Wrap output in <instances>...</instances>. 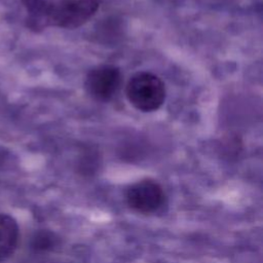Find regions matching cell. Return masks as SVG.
I'll return each instance as SVG.
<instances>
[{
	"instance_id": "277c9868",
	"label": "cell",
	"mask_w": 263,
	"mask_h": 263,
	"mask_svg": "<svg viewBox=\"0 0 263 263\" xmlns=\"http://www.w3.org/2000/svg\"><path fill=\"white\" fill-rule=\"evenodd\" d=\"M125 198L133 210L143 214H152L159 211L164 204L165 193L156 181L143 179L126 189Z\"/></svg>"
},
{
	"instance_id": "8992f818",
	"label": "cell",
	"mask_w": 263,
	"mask_h": 263,
	"mask_svg": "<svg viewBox=\"0 0 263 263\" xmlns=\"http://www.w3.org/2000/svg\"><path fill=\"white\" fill-rule=\"evenodd\" d=\"M59 243L58 236L49 230L37 231L31 239V248L37 252H48Z\"/></svg>"
},
{
	"instance_id": "3957f363",
	"label": "cell",
	"mask_w": 263,
	"mask_h": 263,
	"mask_svg": "<svg viewBox=\"0 0 263 263\" xmlns=\"http://www.w3.org/2000/svg\"><path fill=\"white\" fill-rule=\"evenodd\" d=\"M121 84V72L113 65H101L92 68L86 75L84 88L87 95L98 102H108L118 91Z\"/></svg>"
},
{
	"instance_id": "5b68a950",
	"label": "cell",
	"mask_w": 263,
	"mask_h": 263,
	"mask_svg": "<svg viewBox=\"0 0 263 263\" xmlns=\"http://www.w3.org/2000/svg\"><path fill=\"white\" fill-rule=\"evenodd\" d=\"M18 237L20 230L15 219L9 215L0 214V261L13 254Z\"/></svg>"
},
{
	"instance_id": "7a4b0ae2",
	"label": "cell",
	"mask_w": 263,
	"mask_h": 263,
	"mask_svg": "<svg viewBox=\"0 0 263 263\" xmlns=\"http://www.w3.org/2000/svg\"><path fill=\"white\" fill-rule=\"evenodd\" d=\"M125 93L127 100L136 109L143 112H152L163 104L165 87L156 75L150 72H138L129 78Z\"/></svg>"
},
{
	"instance_id": "6da1fadb",
	"label": "cell",
	"mask_w": 263,
	"mask_h": 263,
	"mask_svg": "<svg viewBox=\"0 0 263 263\" xmlns=\"http://www.w3.org/2000/svg\"><path fill=\"white\" fill-rule=\"evenodd\" d=\"M101 0H47L46 27L75 29L85 24L100 7Z\"/></svg>"
}]
</instances>
